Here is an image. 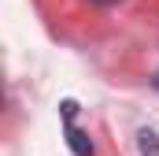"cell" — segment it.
I'll list each match as a JSON object with an SVG mask.
<instances>
[{
	"label": "cell",
	"instance_id": "cell-1",
	"mask_svg": "<svg viewBox=\"0 0 159 156\" xmlns=\"http://www.w3.org/2000/svg\"><path fill=\"white\" fill-rule=\"evenodd\" d=\"M67 145H70L74 156H93V141H89V134L78 130V126H67Z\"/></svg>",
	"mask_w": 159,
	"mask_h": 156
},
{
	"label": "cell",
	"instance_id": "cell-2",
	"mask_svg": "<svg viewBox=\"0 0 159 156\" xmlns=\"http://www.w3.org/2000/svg\"><path fill=\"white\" fill-rule=\"evenodd\" d=\"M137 149H141V156H159V134L144 126V130L137 134Z\"/></svg>",
	"mask_w": 159,
	"mask_h": 156
},
{
	"label": "cell",
	"instance_id": "cell-3",
	"mask_svg": "<svg viewBox=\"0 0 159 156\" xmlns=\"http://www.w3.org/2000/svg\"><path fill=\"white\" fill-rule=\"evenodd\" d=\"M59 112H63V119L70 123V119L78 115V100H63V104H59Z\"/></svg>",
	"mask_w": 159,
	"mask_h": 156
},
{
	"label": "cell",
	"instance_id": "cell-4",
	"mask_svg": "<svg viewBox=\"0 0 159 156\" xmlns=\"http://www.w3.org/2000/svg\"><path fill=\"white\" fill-rule=\"evenodd\" d=\"M96 4H115V0H96Z\"/></svg>",
	"mask_w": 159,
	"mask_h": 156
},
{
	"label": "cell",
	"instance_id": "cell-5",
	"mask_svg": "<svg viewBox=\"0 0 159 156\" xmlns=\"http://www.w3.org/2000/svg\"><path fill=\"white\" fill-rule=\"evenodd\" d=\"M156 89H159V75H156Z\"/></svg>",
	"mask_w": 159,
	"mask_h": 156
}]
</instances>
